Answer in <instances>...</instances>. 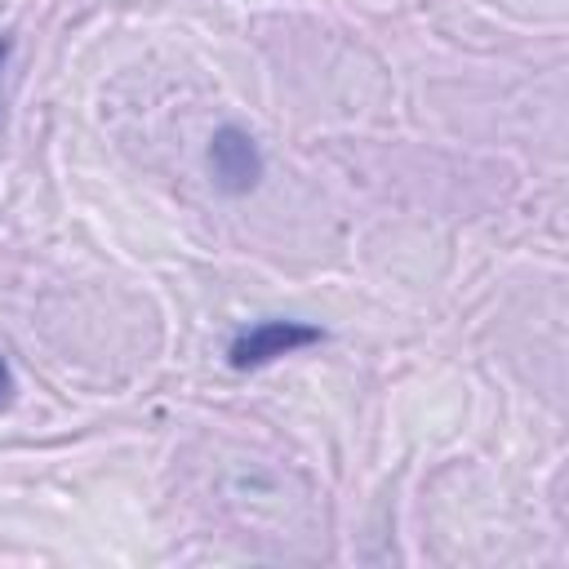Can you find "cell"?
<instances>
[{
	"instance_id": "cell-4",
	"label": "cell",
	"mask_w": 569,
	"mask_h": 569,
	"mask_svg": "<svg viewBox=\"0 0 569 569\" xmlns=\"http://www.w3.org/2000/svg\"><path fill=\"white\" fill-rule=\"evenodd\" d=\"M4 58H9V40L0 36V67H4Z\"/></svg>"
},
{
	"instance_id": "cell-1",
	"label": "cell",
	"mask_w": 569,
	"mask_h": 569,
	"mask_svg": "<svg viewBox=\"0 0 569 569\" xmlns=\"http://www.w3.org/2000/svg\"><path fill=\"white\" fill-rule=\"evenodd\" d=\"M316 342H325V329H316L307 320H280L276 316V320H258L253 329L236 333L231 347H227V365L244 373V369H262V365H271L280 356L316 347Z\"/></svg>"
},
{
	"instance_id": "cell-3",
	"label": "cell",
	"mask_w": 569,
	"mask_h": 569,
	"mask_svg": "<svg viewBox=\"0 0 569 569\" xmlns=\"http://www.w3.org/2000/svg\"><path fill=\"white\" fill-rule=\"evenodd\" d=\"M13 400V369H9V360H4V351H0V409Z\"/></svg>"
},
{
	"instance_id": "cell-2",
	"label": "cell",
	"mask_w": 569,
	"mask_h": 569,
	"mask_svg": "<svg viewBox=\"0 0 569 569\" xmlns=\"http://www.w3.org/2000/svg\"><path fill=\"white\" fill-rule=\"evenodd\" d=\"M204 160H209V178H213V187L227 191V196H244V191H253L258 178H262V151H258L253 133L240 129V124H222V129H213Z\"/></svg>"
}]
</instances>
